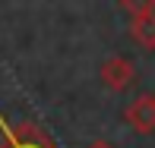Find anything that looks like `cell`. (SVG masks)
<instances>
[{
    "instance_id": "6da1fadb",
    "label": "cell",
    "mask_w": 155,
    "mask_h": 148,
    "mask_svg": "<svg viewBox=\"0 0 155 148\" xmlns=\"http://www.w3.org/2000/svg\"><path fill=\"white\" fill-rule=\"evenodd\" d=\"M0 148H60L41 129L38 123H19V126H10L3 117H0Z\"/></svg>"
},
{
    "instance_id": "7a4b0ae2",
    "label": "cell",
    "mask_w": 155,
    "mask_h": 148,
    "mask_svg": "<svg viewBox=\"0 0 155 148\" xmlns=\"http://www.w3.org/2000/svg\"><path fill=\"white\" fill-rule=\"evenodd\" d=\"M98 76H101V85L104 88L127 91L133 85V79H136V66H133L127 57H108L101 63V69H98Z\"/></svg>"
},
{
    "instance_id": "3957f363",
    "label": "cell",
    "mask_w": 155,
    "mask_h": 148,
    "mask_svg": "<svg viewBox=\"0 0 155 148\" xmlns=\"http://www.w3.org/2000/svg\"><path fill=\"white\" fill-rule=\"evenodd\" d=\"M124 120L133 132L139 136H149L155 132V95H139L130 107L124 110Z\"/></svg>"
},
{
    "instance_id": "277c9868",
    "label": "cell",
    "mask_w": 155,
    "mask_h": 148,
    "mask_svg": "<svg viewBox=\"0 0 155 148\" xmlns=\"http://www.w3.org/2000/svg\"><path fill=\"white\" fill-rule=\"evenodd\" d=\"M130 38L146 51H155V13L146 16H133L130 19Z\"/></svg>"
},
{
    "instance_id": "5b68a950",
    "label": "cell",
    "mask_w": 155,
    "mask_h": 148,
    "mask_svg": "<svg viewBox=\"0 0 155 148\" xmlns=\"http://www.w3.org/2000/svg\"><path fill=\"white\" fill-rule=\"evenodd\" d=\"M120 3V10L127 16H146V13H155V0H117Z\"/></svg>"
},
{
    "instance_id": "8992f818",
    "label": "cell",
    "mask_w": 155,
    "mask_h": 148,
    "mask_svg": "<svg viewBox=\"0 0 155 148\" xmlns=\"http://www.w3.org/2000/svg\"><path fill=\"white\" fill-rule=\"evenodd\" d=\"M86 148H114V145H111V142H104V139H95V142H89Z\"/></svg>"
}]
</instances>
